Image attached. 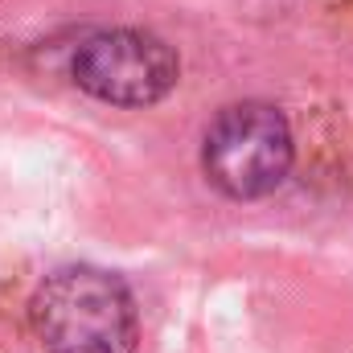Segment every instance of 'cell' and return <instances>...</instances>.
I'll list each match as a JSON object with an SVG mask.
<instances>
[{
	"instance_id": "obj_2",
	"label": "cell",
	"mask_w": 353,
	"mask_h": 353,
	"mask_svg": "<svg viewBox=\"0 0 353 353\" xmlns=\"http://www.w3.org/2000/svg\"><path fill=\"white\" fill-rule=\"evenodd\" d=\"M292 161L296 144L283 111L259 99L222 107L201 136V173L234 201L275 193L292 173Z\"/></svg>"
},
{
	"instance_id": "obj_1",
	"label": "cell",
	"mask_w": 353,
	"mask_h": 353,
	"mask_svg": "<svg viewBox=\"0 0 353 353\" xmlns=\"http://www.w3.org/2000/svg\"><path fill=\"white\" fill-rule=\"evenodd\" d=\"M37 341L50 353H136L140 321L132 288L103 267H58L29 304Z\"/></svg>"
},
{
	"instance_id": "obj_3",
	"label": "cell",
	"mask_w": 353,
	"mask_h": 353,
	"mask_svg": "<svg viewBox=\"0 0 353 353\" xmlns=\"http://www.w3.org/2000/svg\"><path fill=\"white\" fill-rule=\"evenodd\" d=\"M176 54L144 29H99L79 41L70 79L90 99L111 107H148L176 87Z\"/></svg>"
}]
</instances>
